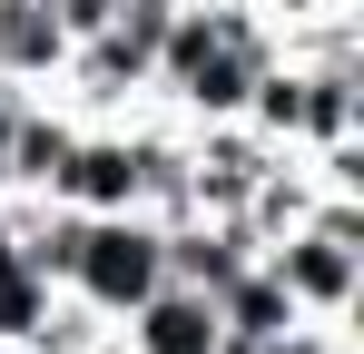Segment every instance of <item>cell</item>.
I'll list each match as a JSON object with an SVG mask.
<instances>
[{
	"mask_svg": "<svg viewBox=\"0 0 364 354\" xmlns=\"http://www.w3.org/2000/svg\"><path fill=\"white\" fill-rule=\"evenodd\" d=\"M69 50H79V30H69L60 0H0V79H10V89L50 99L60 69H69Z\"/></svg>",
	"mask_w": 364,
	"mask_h": 354,
	"instance_id": "cell-4",
	"label": "cell"
},
{
	"mask_svg": "<svg viewBox=\"0 0 364 354\" xmlns=\"http://www.w3.org/2000/svg\"><path fill=\"white\" fill-rule=\"evenodd\" d=\"M0 354H30V345H0Z\"/></svg>",
	"mask_w": 364,
	"mask_h": 354,
	"instance_id": "cell-8",
	"label": "cell"
},
{
	"mask_svg": "<svg viewBox=\"0 0 364 354\" xmlns=\"http://www.w3.org/2000/svg\"><path fill=\"white\" fill-rule=\"evenodd\" d=\"M246 256H256V236H246L237 217H168V276H178V286H207V295H217Z\"/></svg>",
	"mask_w": 364,
	"mask_h": 354,
	"instance_id": "cell-5",
	"label": "cell"
},
{
	"mask_svg": "<svg viewBox=\"0 0 364 354\" xmlns=\"http://www.w3.org/2000/svg\"><path fill=\"white\" fill-rule=\"evenodd\" d=\"M109 354H227V315H217L207 286H178L168 276L148 305H128L119 325H109Z\"/></svg>",
	"mask_w": 364,
	"mask_h": 354,
	"instance_id": "cell-3",
	"label": "cell"
},
{
	"mask_svg": "<svg viewBox=\"0 0 364 354\" xmlns=\"http://www.w3.org/2000/svg\"><path fill=\"white\" fill-rule=\"evenodd\" d=\"M40 305H50V286L20 266V236H10V217H0V345H20V335L40 325Z\"/></svg>",
	"mask_w": 364,
	"mask_h": 354,
	"instance_id": "cell-6",
	"label": "cell"
},
{
	"mask_svg": "<svg viewBox=\"0 0 364 354\" xmlns=\"http://www.w3.org/2000/svg\"><path fill=\"white\" fill-rule=\"evenodd\" d=\"M158 286H168V227H158L148 207L79 217V236H69V266H60V295H79L89 315H109V325H119L128 305H148Z\"/></svg>",
	"mask_w": 364,
	"mask_h": 354,
	"instance_id": "cell-2",
	"label": "cell"
},
{
	"mask_svg": "<svg viewBox=\"0 0 364 354\" xmlns=\"http://www.w3.org/2000/svg\"><path fill=\"white\" fill-rule=\"evenodd\" d=\"M276 266V286L296 295V315H325V325H355L364 315V207L355 197H315V217L286 227L276 246H256Z\"/></svg>",
	"mask_w": 364,
	"mask_h": 354,
	"instance_id": "cell-1",
	"label": "cell"
},
{
	"mask_svg": "<svg viewBox=\"0 0 364 354\" xmlns=\"http://www.w3.org/2000/svg\"><path fill=\"white\" fill-rule=\"evenodd\" d=\"M20 109H30V89H10V79H0V138L20 128Z\"/></svg>",
	"mask_w": 364,
	"mask_h": 354,
	"instance_id": "cell-7",
	"label": "cell"
}]
</instances>
